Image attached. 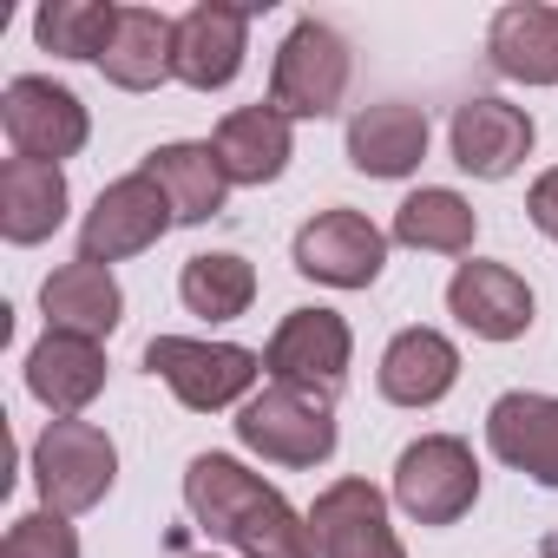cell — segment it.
Instances as JSON below:
<instances>
[{
	"instance_id": "obj_1",
	"label": "cell",
	"mask_w": 558,
	"mask_h": 558,
	"mask_svg": "<svg viewBox=\"0 0 558 558\" xmlns=\"http://www.w3.org/2000/svg\"><path fill=\"white\" fill-rule=\"evenodd\" d=\"M184 506L210 538L236 545L243 558H316L310 519L230 453H197L184 466Z\"/></svg>"
},
{
	"instance_id": "obj_2",
	"label": "cell",
	"mask_w": 558,
	"mask_h": 558,
	"mask_svg": "<svg viewBox=\"0 0 558 558\" xmlns=\"http://www.w3.org/2000/svg\"><path fill=\"white\" fill-rule=\"evenodd\" d=\"M236 440L263 453L269 466H323L336 453V401L269 381L263 395L236 408Z\"/></svg>"
},
{
	"instance_id": "obj_3",
	"label": "cell",
	"mask_w": 558,
	"mask_h": 558,
	"mask_svg": "<svg viewBox=\"0 0 558 558\" xmlns=\"http://www.w3.org/2000/svg\"><path fill=\"white\" fill-rule=\"evenodd\" d=\"M34 480H40L47 512L60 519L93 512L119 480V447L93 421H47V434L34 440Z\"/></svg>"
},
{
	"instance_id": "obj_4",
	"label": "cell",
	"mask_w": 558,
	"mask_h": 558,
	"mask_svg": "<svg viewBox=\"0 0 558 558\" xmlns=\"http://www.w3.org/2000/svg\"><path fill=\"white\" fill-rule=\"evenodd\" d=\"M349 73H355L349 40L323 21H296L269 66V106L283 119H329L349 93Z\"/></svg>"
},
{
	"instance_id": "obj_5",
	"label": "cell",
	"mask_w": 558,
	"mask_h": 558,
	"mask_svg": "<svg viewBox=\"0 0 558 558\" xmlns=\"http://www.w3.org/2000/svg\"><path fill=\"white\" fill-rule=\"evenodd\" d=\"M145 368L191 408V414H217L230 401H243L263 375V355L236 349V342H191V336H151L145 342Z\"/></svg>"
},
{
	"instance_id": "obj_6",
	"label": "cell",
	"mask_w": 558,
	"mask_h": 558,
	"mask_svg": "<svg viewBox=\"0 0 558 558\" xmlns=\"http://www.w3.org/2000/svg\"><path fill=\"white\" fill-rule=\"evenodd\" d=\"M480 499V460L466 440L453 434H421L414 447H401L395 460V506L414 525H453L466 519Z\"/></svg>"
},
{
	"instance_id": "obj_7",
	"label": "cell",
	"mask_w": 558,
	"mask_h": 558,
	"mask_svg": "<svg viewBox=\"0 0 558 558\" xmlns=\"http://www.w3.org/2000/svg\"><path fill=\"white\" fill-rule=\"evenodd\" d=\"M171 223H178V217H171L165 191H158L145 171H132V178H112V184L93 197L86 223H80V263H99V269H112V263H125V256L151 250V243H158Z\"/></svg>"
},
{
	"instance_id": "obj_8",
	"label": "cell",
	"mask_w": 558,
	"mask_h": 558,
	"mask_svg": "<svg viewBox=\"0 0 558 558\" xmlns=\"http://www.w3.org/2000/svg\"><path fill=\"white\" fill-rule=\"evenodd\" d=\"M349 355H355V336L336 310H290L263 349V368L283 388H310L336 401V388L349 381Z\"/></svg>"
},
{
	"instance_id": "obj_9",
	"label": "cell",
	"mask_w": 558,
	"mask_h": 558,
	"mask_svg": "<svg viewBox=\"0 0 558 558\" xmlns=\"http://www.w3.org/2000/svg\"><path fill=\"white\" fill-rule=\"evenodd\" d=\"M0 125H8L14 158H34V165L73 158L86 145V132H93L80 93L60 86V80H40V73H27V80L8 86V99H0Z\"/></svg>"
},
{
	"instance_id": "obj_10",
	"label": "cell",
	"mask_w": 558,
	"mask_h": 558,
	"mask_svg": "<svg viewBox=\"0 0 558 558\" xmlns=\"http://www.w3.org/2000/svg\"><path fill=\"white\" fill-rule=\"evenodd\" d=\"M290 256H296L303 276H316V283H329V290H368L375 276H381V263H388V236L362 210L329 204V210H316L296 230Z\"/></svg>"
},
{
	"instance_id": "obj_11",
	"label": "cell",
	"mask_w": 558,
	"mask_h": 558,
	"mask_svg": "<svg viewBox=\"0 0 558 558\" xmlns=\"http://www.w3.org/2000/svg\"><path fill=\"white\" fill-rule=\"evenodd\" d=\"M310 532H316V558H408L388 525V499L368 480L323 486L310 506Z\"/></svg>"
},
{
	"instance_id": "obj_12",
	"label": "cell",
	"mask_w": 558,
	"mask_h": 558,
	"mask_svg": "<svg viewBox=\"0 0 558 558\" xmlns=\"http://www.w3.org/2000/svg\"><path fill=\"white\" fill-rule=\"evenodd\" d=\"M447 310L460 329H473L480 342H519L532 329V290L525 276L506 263H460L453 283H447Z\"/></svg>"
},
{
	"instance_id": "obj_13",
	"label": "cell",
	"mask_w": 558,
	"mask_h": 558,
	"mask_svg": "<svg viewBox=\"0 0 558 558\" xmlns=\"http://www.w3.org/2000/svg\"><path fill=\"white\" fill-rule=\"evenodd\" d=\"M453 165L460 171H473V178H486V184H499V178H512L525 158H532V112H519V106H506V99H466V106H453Z\"/></svg>"
},
{
	"instance_id": "obj_14",
	"label": "cell",
	"mask_w": 558,
	"mask_h": 558,
	"mask_svg": "<svg viewBox=\"0 0 558 558\" xmlns=\"http://www.w3.org/2000/svg\"><path fill=\"white\" fill-rule=\"evenodd\" d=\"M27 388L40 408H53L60 421H80V408L99 401L106 388V349L93 336H66V329H47L34 349H27Z\"/></svg>"
},
{
	"instance_id": "obj_15",
	"label": "cell",
	"mask_w": 558,
	"mask_h": 558,
	"mask_svg": "<svg viewBox=\"0 0 558 558\" xmlns=\"http://www.w3.org/2000/svg\"><path fill=\"white\" fill-rule=\"evenodd\" d=\"M486 447L532 473L538 486H558V395H532V388H512L486 408Z\"/></svg>"
},
{
	"instance_id": "obj_16",
	"label": "cell",
	"mask_w": 558,
	"mask_h": 558,
	"mask_svg": "<svg viewBox=\"0 0 558 558\" xmlns=\"http://www.w3.org/2000/svg\"><path fill=\"white\" fill-rule=\"evenodd\" d=\"M243 53H250V14L243 8H191L178 21L171 80H184L191 93H223L243 73Z\"/></svg>"
},
{
	"instance_id": "obj_17",
	"label": "cell",
	"mask_w": 558,
	"mask_h": 558,
	"mask_svg": "<svg viewBox=\"0 0 558 558\" xmlns=\"http://www.w3.org/2000/svg\"><path fill=\"white\" fill-rule=\"evenodd\" d=\"M427 158V112L408 99H381L362 106L349 119V165L362 178H408Z\"/></svg>"
},
{
	"instance_id": "obj_18",
	"label": "cell",
	"mask_w": 558,
	"mask_h": 558,
	"mask_svg": "<svg viewBox=\"0 0 558 558\" xmlns=\"http://www.w3.org/2000/svg\"><path fill=\"white\" fill-rule=\"evenodd\" d=\"M486 60L519 86H558V8H538V0L499 8L486 27Z\"/></svg>"
},
{
	"instance_id": "obj_19",
	"label": "cell",
	"mask_w": 558,
	"mask_h": 558,
	"mask_svg": "<svg viewBox=\"0 0 558 558\" xmlns=\"http://www.w3.org/2000/svg\"><path fill=\"white\" fill-rule=\"evenodd\" d=\"M40 310H47V329L106 342L119 329V316H125V296L112 283V269H99V263H60L40 283Z\"/></svg>"
},
{
	"instance_id": "obj_20",
	"label": "cell",
	"mask_w": 558,
	"mask_h": 558,
	"mask_svg": "<svg viewBox=\"0 0 558 558\" xmlns=\"http://www.w3.org/2000/svg\"><path fill=\"white\" fill-rule=\"evenodd\" d=\"M178 66V21H165L158 8H119V34L99 60V73L119 93H151L165 86Z\"/></svg>"
},
{
	"instance_id": "obj_21",
	"label": "cell",
	"mask_w": 558,
	"mask_h": 558,
	"mask_svg": "<svg viewBox=\"0 0 558 558\" xmlns=\"http://www.w3.org/2000/svg\"><path fill=\"white\" fill-rule=\"evenodd\" d=\"M217 158L230 184H276L290 171V119L276 106H236L217 125Z\"/></svg>"
},
{
	"instance_id": "obj_22",
	"label": "cell",
	"mask_w": 558,
	"mask_h": 558,
	"mask_svg": "<svg viewBox=\"0 0 558 558\" xmlns=\"http://www.w3.org/2000/svg\"><path fill=\"white\" fill-rule=\"evenodd\" d=\"M138 171L165 191V204H171L178 223H210V217L223 210L230 178H223L217 145H158V151H145Z\"/></svg>"
},
{
	"instance_id": "obj_23",
	"label": "cell",
	"mask_w": 558,
	"mask_h": 558,
	"mask_svg": "<svg viewBox=\"0 0 558 558\" xmlns=\"http://www.w3.org/2000/svg\"><path fill=\"white\" fill-rule=\"evenodd\" d=\"M460 381V349L440 329H401L381 355V395L395 408H434Z\"/></svg>"
},
{
	"instance_id": "obj_24",
	"label": "cell",
	"mask_w": 558,
	"mask_h": 558,
	"mask_svg": "<svg viewBox=\"0 0 558 558\" xmlns=\"http://www.w3.org/2000/svg\"><path fill=\"white\" fill-rule=\"evenodd\" d=\"M66 223V171L8 158L0 165V236L8 243H47Z\"/></svg>"
},
{
	"instance_id": "obj_25",
	"label": "cell",
	"mask_w": 558,
	"mask_h": 558,
	"mask_svg": "<svg viewBox=\"0 0 558 558\" xmlns=\"http://www.w3.org/2000/svg\"><path fill=\"white\" fill-rule=\"evenodd\" d=\"M178 296H184V310L204 316V323H236V316L256 303V269H250L236 250H204V256L184 263Z\"/></svg>"
},
{
	"instance_id": "obj_26",
	"label": "cell",
	"mask_w": 558,
	"mask_h": 558,
	"mask_svg": "<svg viewBox=\"0 0 558 558\" xmlns=\"http://www.w3.org/2000/svg\"><path fill=\"white\" fill-rule=\"evenodd\" d=\"M473 230H480L473 204H466L460 191H447V184H427V191H414V197L395 210V243H408V250L460 256V250H473Z\"/></svg>"
},
{
	"instance_id": "obj_27",
	"label": "cell",
	"mask_w": 558,
	"mask_h": 558,
	"mask_svg": "<svg viewBox=\"0 0 558 558\" xmlns=\"http://www.w3.org/2000/svg\"><path fill=\"white\" fill-rule=\"evenodd\" d=\"M112 34H119L112 0H47V8L34 14V40L47 53H60V60H93L99 66Z\"/></svg>"
},
{
	"instance_id": "obj_28",
	"label": "cell",
	"mask_w": 558,
	"mask_h": 558,
	"mask_svg": "<svg viewBox=\"0 0 558 558\" xmlns=\"http://www.w3.org/2000/svg\"><path fill=\"white\" fill-rule=\"evenodd\" d=\"M0 558H80V532L60 519V512H21L0 538Z\"/></svg>"
},
{
	"instance_id": "obj_29",
	"label": "cell",
	"mask_w": 558,
	"mask_h": 558,
	"mask_svg": "<svg viewBox=\"0 0 558 558\" xmlns=\"http://www.w3.org/2000/svg\"><path fill=\"white\" fill-rule=\"evenodd\" d=\"M525 210H532V223H538L545 236H558V165L525 191Z\"/></svg>"
}]
</instances>
